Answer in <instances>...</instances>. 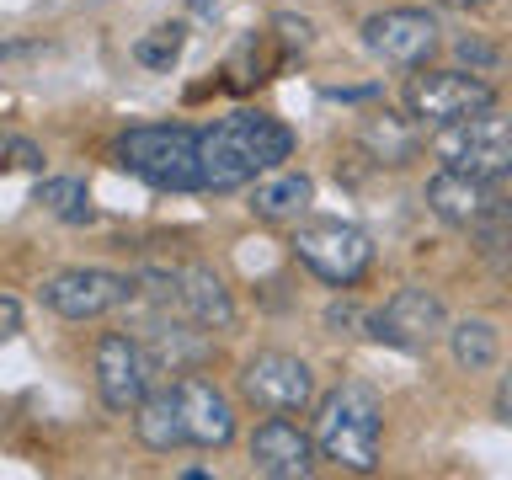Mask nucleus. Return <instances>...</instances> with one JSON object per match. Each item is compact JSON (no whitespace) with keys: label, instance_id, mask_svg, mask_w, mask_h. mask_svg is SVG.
Segmentation results:
<instances>
[{"label":"nucleus","instance_id":"nucleus-22","mask_svg":"<svg viewBox=\"0 0 512 480\" xmlns=\"http://www.w3.org/2000/svg\"><path fill=\"white\" fill-rule=\"evenodd\" d=\"M182 43H187V27L182 22H160V27H150L134 43V59L144 64V70H171V64L182 59Z\"/></svg>","mask_w":512,"mask_h":480},{"label":"nucleus","instance_id":"nucleus-13","mask_svg":"<svg viewBox=\"0 0 512 480\" xmlns=\"http://www.w3.org/2000/svg\"><path fill=\"white\" fill-rule=\"evenodd\" d=\"M208 326H198L187 310H176V304H155L150 299V310L139 315V326L134 336L144 347H150V358L155 368H171V374H187V368H198L208 358Z\"/></svg>","mask_w":512,"mask_h":480},{"label":"nucleus","instance_id":"nucleus-6","mask_svg":"<svg viewBox=\"0 0 512 480\" xmlns=\"http://www.w3.org/2000/svg\"><path fill=\"white\" fill-rule=\"evenodd\" d=\"M368 336L400 352H427L448 336V310L432 288H395L379 310H368Z\"/></svg>","mask_w":512,"mask_h":480},{"label":"nucleus","instance_id":"nucleus-2","mask_svg":"<svg viewBox=\"0 0 512 480\" xmlns=\"http://www.w3.org/2000/svg\"><path fill=\"white\" fill-rule=\"evenodd\" d=\"M112 160L155 192H203V150L192 123H139L112 139Z\"/></svg>","mask_w":512,"mask_h":480},{"label":"nucleus","instance_id":"nucleus-20","mask_svg":"<svg viewBox=\"0 0 512 480\" xmlns=\"http://www.w3.org/2000/svg\"><path fill=\"white\" fill-rule=\"evenodd\" d=\"M448 352H454V363L464 374H486L496 363V352H502V336H496L491 320H454L448 326Z\"/></svg>","mask_w":512,"mask_h":480},{"label":"nucleus","instance_id":"nucleus-16","mask_svg":"<svg viewBox=\"0 0 512 480\" xmlns=\"http://www.w3.org/2000/svg\"><path fill=\"white\" fill-rule=\"evenodd\" d=\"M176 310H187L208 331H230L235 326L230 288H224V278L214 267H203V262H182V267H176Z\"/></svg>","mask_w":512,"mask_h":480},{"label":"nucleus","instance_id":"nucleus-5","mask_svg":"<svg viewBox=\"0 0 512 480\" xmlns=\"http://www.w3.org/2000/svg\"><path fill=\"white\" fill-rule=\"evenodd\" d=\"M432 155L454 171L502 182V176H512V112L486 107V112H475V118L443 123L438 134H432Z\"/></svg>","mask_w":512,"mask_h":480},{"label":"nucleus","instance_id":"nucleus-30","mask_svg":"<svg viewBox=\"0 0 512 480\" xmlns=\"http://www.w3.org/2000/svg\"><path fill=\"white\" fill-rule=\"evenodd\" d=\"M11 144H16V134H6V128H0V160H11Z\"/></svg>","mask_w":512,"mask_h":480},{"label":"nucleus","instance_id":"nucleus-3","mask_svg":"<svg viewBox=\"0 0 512 480\" xmlns=\"http://www.w3.org/2000/svg\"><path fill=\"white\" fill-rule=\"evenodd\" d=\"M379 432H384V411H379V395L368 384H336L315 411L320 459L342 464L352 475L379 470Z\"/></svg>","mask_w":512,"mask_h":480},{"label":"nucleus","instance_id":"nucleus-15","mask_svg":"<svg viewBox=\"0 0 512 480\" xmlns=\"http://www.w3.org/2000/svg\"><path fill=\"white\" fill-rule=\"evenodd\" d=\"M176 395H182V411H187L192 448H230L235 443V406L219 384L187 374V379H176Z\"/></svg>","mask_w":512,"mask_h":480},{"label":"nucleus","instance_id":"nucleus-14","mask_svg":"<svg viewBox=\"0 0 512 480\" xmlns=\"http://www.w3.org/2000/svg\"><path fill=\"white\" fill-rule=\"evenodd\" d=\"M320 448L304 427H294L288 416H267L262 427L251 432V470L267 480H304L315 475Z\"/></svg>","mask_w":512,"mask_h":480},{"label":"nucleus","instance_id":"nucleus-24","mask_svg":"<svg viewBox=\"0 0 512 480\" xmlns=\"http://www.w3.org/2000/svg\"><path fill=\"white\" fill-rule=\"evenodd\" d=\"M326 326H331V331L368 326V310H358V304H331V310H326Z\"/></svg>","mask_w":512,"mask_h":480},{"label":"nucleus","instance_id":"nucleus-21","mask_svg":"<svg viewBox=\"0 0 512 480\" xmlns=\"http://www.w3.org/2000/svg\"><path fill=\"white\" fill-rule=\"evenodd\" d=\"M32 203H38L43 214H54L59 224H91L96 219L91 192H86V182H75V176H48V182H38Z\"/></svg>","mask_w":512,"mask_h":480},{"label":"nucleus","instance_id":"nucleus-7","mask_svg":"<svg viewBox=\"0 0 512 480\" xmlns=\"http://www.w3.org/2000/svg\"><path fill=\"white\" fill-rule=\"evenodd\" d=\"M496 107V86L480 80L475 70H427V75H411L406 80V112L416 123H459V118H475V112Z\"/></svg>","mask_w":512,"mask_h":480},{"label":"nucleus","instance_id":"nucleus-26","mask_svg":"<svg viewBox=\"0 0 512 480\" xmlns=\"http://www.w3.org/2000/svg\"><path fill=\"white\" fill-rule=\"evenodd\" d=\"M320 96L326 102H368V96H379V86H326Z\"/></svg>","mask_w":512,"mask_h":480},{"label":"nucleus","instance_id":"nucleus-17","mask_svg":"<svg viewBox=\"0 0 512 480\" xmlns=\"http://www.w3.org/2000/svg\"><path fill=\"white\" fill-rule=\"evenodd\" d=\"M134 432H139V443L150 448V454H176V448H192V438H187V411H182L176 384H166V390H150V395L139 400Z\"/></svg>","mask_w":512,"mask_h":480},{"label":"nucleus","instance_id":"nucleus-23","mask_svg":"<svg viewBox=\"0 0 512 480\" xmlns=\"http://www.w3.org/2000/svg\"><path fill=\"white\" fill-rule=\"evenodd\" d=\"M272 27H278L283 48H299V54L315 43V22H310V16H294V11H283V16H272Z\"/></svg>","mask_w":512,"mask_h":480},{"label":"nucleus","instance_id":"nucleus-27","mask_svg":"<svg viewBox=\"0 0 512 480\" xmlns=\"http://www.w3.org/2000/svg\"><path fill=\"white\" fill-rule=\"evenodd\" d=\"M459 54L470 59V64H480V70H491V64H496V54H491L486 43H475V38H464V43H459Z\"/></svg>","mask_w":512,"mask_h":480},{"label":"nucleus","instance_id":"nucleus-10","mask_svg":"<svg viewBox=\"0 0 512 480\" xmlns=\"http://www.w3.org/2000/svg\"><path fill=\"white\" fill-rule=\"evenodd\" d=\"M38 299H43V310H54L64 320H102L123 299H134V278L107 272V267H64L54 278H43Z\"/></svg>","mask_w":512,"mask_h":480},{"label":"nucleus","instance_id":"nucleus-11","mask_svg":"<svg viewBox=\"0 0 512 480\" xmlns=\"http://www.w3.org/2000/svg\"><path fill=\"white\" fill-rule=\"evenodd\" d=\"M363 48L384 59L390 70H422L438 48V16L416 6H390L363 22Z\"/></svg>","mask_w":512,"mask_h":480},{"label":"nucleus","instance_id":"nucleus-12","mask_svg":"<svg viewBox=\"0 0 512 480\" xmlns=\"http://www.w3.org/2000/svg\"><path fill=\"white\" fill-rule=\"evenodd\" d=\"M427 208L443 224H454V230H480V224H491V219H512V208H507L502 192H496V182L454 171V166L427 176Z\"/></svg>","mask_w":512,"mask_h":480},{"label":"nucleus","instance_id":"nucleus-8","mask_svg":"<svg viewBox=\"0 0 512 480\" xmlns=\"http://www.w3.org/2000/svg\"><path fill=\"white\" fill-rule=\"evenodd\" d=\"M240 395H246V406H256L262 416L310 411L315 368L304 358H294V352H256V358L240 368Z\"/></svg>","mask_w":512,"mask_h":480},{"label":"nucleus","instance_id":"nucleus-4","mask_svg":"<svg viewBox=\"0 0 512 480\" xmlns=\"http://www.w3.org/2000/svg\"><path fill=\"white\" fill-rule=\"evenodd\" d=\"M288 251H294V262L304 272H315L331 288L363 283L368 267H374V240L358 224H342V219H304L294 240H288Z\"/></svg>","mask_w":512,"mask_h":480},{"label":"nucleus","instance_id":"nucleus-9","mask_svg":"<svg viewBox=\"0 0 512 480\" xmlns=\"http://www.w3.org/2000/svg\"><path fill=\"white\" fill-rule=\"evenodd\" d=\"M155 358L150 347L139 342L134 331H107L96 336V395H102L107 411H139V400L150 395L155 384Z\"/></svg>","mask_w":512,"mask_h":480},{"label":"nucleus","instance_id":"nucleus-25","mask_svg":"<svg viewBox=\"0 0 512 480\" xmlns=\"http://www.w3.org/2000/svg\"><path fill=\"white\" fill-rule=\"evenodd\" d=\"M22 331V299L16 294H0V342H6V336H16Z\"/></svg>","mask_w":512,"mask_h":480},{"label":"nucleus","instance_id":"nucleus-18","mask_svg":"<svg viewBox=\"0 0 512 480\" xmlns=\"http://www.w3.org/2000/svg\"><path fill=\"white\" fill-rule=\"evenodd\" d=\"M310 203H315V182L304 171H278L267 182H256V192H251V214L267 224H288V219L299 224Z\"/></svg>","mask_w":512,"mask_h":480},{"label":"nucleus","instance_id":"nucleus-29","mask_svg":"<svg viewBox=\"0 0 512 480\" xmlns=\"http://www.w3.org/2000/svg\"><path fill=\"white\" fill-rule=\"evenodd\" d=\"M16 54H38V43H0V59H16Z\"/></svg>","mask_w":512,"mask_h":480},{"label":"nucleus","instance_id":"nucleus-28","mask_svg":"<svg viewBox=\"0 0 512 480\" xmlns=\"http://www.w3.org/2000/svg\"><path fill=\"white\" fill-rule=\"evenodd\" d=\"M496 416H502V422L512 427V368L502 374V384H496Z\"/></svg>","mask_w":512,"mask_h":480},{"label":"nucleus","instance_id":"nucleus-19","mask_svg":"<svg viewBox=\"0 0 512 480\" xmlns=\"http://www.w3.org/2000/svg\"><path fill=\"white\" fill-rule=\"evenodd\" d=\"M363 150L379 160V166H411L422 155V134H416V118H395V112H379V118L363 123Z\"/></svg>","mask_w":512,"mask_h":480},{"label":"nucleus","instance_id":"nucleus-1","mask_svg":"<svg viewBox=\"0 0 512 480\" xmlns=\"http://www.w3.org/2000/svg\"><path fill=\"white\" fill-rule=\"evenodd\" d=\"M198 150H203V192H235L256 176L278 171L294 155V128L278 123L272 112L240 107L230 118L198 128Z\"/></svg>","mask_w":512,"mask_h":480}]
</instances>
